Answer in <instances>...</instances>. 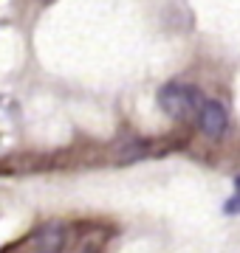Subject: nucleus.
<instances>
[{
	"label": "nucleus",
	"instance_id": "obj_2",
	"mask_svg": "<svg viewBox=\"0 0 240 253\" xmlns=\"http://www.w3.org/2000/svg\"><path fill=\"white\" fill-rule=\"evenodd\" d=\"M198 124L209 138H221L229 126V113L221 101H201L198 107Z\"/></svg>",
	"mask_w": 240,
	"mask_h": 253
},
{
	"label": "nucleus",
	"instance_id": "obj_1",
	"mask_svg": "<svg viewBox=\"0 0 240 253\" xmlns=\"http://www.w3.org/2000/svg\"><path fill=\"white\" fill-rule=\"evenodd\" d=\"M158 101H161V107H164L167 113H173L176 118H186L189 113H195V110L201 107L203 99L195 87L173 82V84H167L164 90L158 93Z\"/></svg>",
	"mask_w": 240,
	"mask_h": 253
},
{
	"label": "nucleus",
	"instance_id": "obj_3",
	"mask_svg": "<svg viewBox=\"0 0 240 253\" xmlns=\"http://www.w3.org/2000/svg\"><path fill=\"white\" fill-rule=\"evenodd\" d=\"M34 248L37 253H62L65 248V228L60 222H46L34 234Z\"/></svg>",
	"mask_w": 240,
	"mask_h": 253
}]
</instances>
